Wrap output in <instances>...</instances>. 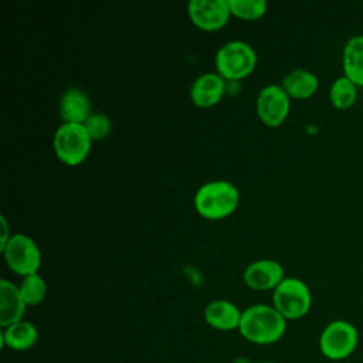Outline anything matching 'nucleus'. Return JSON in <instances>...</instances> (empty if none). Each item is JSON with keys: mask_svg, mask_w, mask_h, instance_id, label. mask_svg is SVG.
Masks as SVG:
<instances>
[{"mask_svg": "<svg viewBox=\"0 0 363 363\" xmlns=\"http://www.w3.org/2000/svg\"><path fill=\"white\" fill-rule=\"evenodd\" d=\"M187 14L193 26L203 31H217L231 17L228 0H191L187 4Z\"/></svg>", "mask_w": 363, "mask_h": 363, "instance_id": "1a4fd4ad", "label": "nucleus"}, {"mask_svg": "<svg viewBox=\"0 0 363 363\" xmlns=\"http://www.w3.org/2000/svg\"><path fill=\"white\" fill-rule=\"evenodd\" d=\"M38 340V330L34 323L28 320H20L1 329L0 343L1 347H9L16 352H24L31 349Z\"/></svg>", "mask_w": 363, "mask_h": 363, "instance_id": "2eb2a0df", "label": "nucleus"}, {"mask_svg": "<svg viewBox=\"0 0 363 363\" xmlns=\"http://www.w3.org/2000/svg\"><path fill=\"white\" fill-rule=\"evenodd\" d=\"M281 86L291 99H306L318 91L319 79L306 68H295L282 78Z\"/></svg>", "mask_w": 363, "mask_h": 363, "instance_id": "f3484780", "label": "nucleus"}, {"mask_svg": "<svg viewBox=\"0 0 363 363\" xmlns=\"http://www.w3.org/2000/svg\"><path fill=\"white\" fill-rule=\"evenodd\" d=\"M272 306L286 320H298L309 313L312 308V292L302 279L285 277L272 291Z\"/></svg>", "mask_w": 363, "mask_h": 363, "instance_id": "20e7f679", "label": "nucleus"}, {"mask_svg": "<svg viewBox=\"0 0 363 363\" xmlns=\"http://www.w3.org/2000/svg\"><path fill=\"white\" fill-rule=\"evenodd\" d=\"M228 6L231 16L247 21L261 18L268 7L265 0H228Z\"/></svg>", "mask_w": 363, "mask_h": 363, "instance_id": "aec40b11", "label": "nucleus"}, {"mask_svg": "<svg viewBox=\"0 0 363 363\" xmlns=\"http://www.w3.org/2000/svg\"><path fill=\"white\" fill-rule=\"evenodd\" d=\"M257 115L268 128L281 126L291 109V98L281 85L271 84L264 86L257 96Z\"/></svg>", "mask_w": 363, "mask_h": 363, "instance_id": "6e6552de", "label": "nucleus"}, {"mask_svg": "<svg viewBox=\"0 0 363 363\" xmlns=\"http://www.w3.org/2000/svg\"><path fill=\"white\" fill-rule=\"evenodd\" d=\"M242 278L254 291H274L285 278V271L275 259H257L244 269Z\"/></svg>", "mask_w": 363, "mask_h": 363, "instance_id": "9d476101", "label": "nucleus"}, {"mask_svg": "<svg viewBox=\"0 0 363 363\" xmlns=\"http://www.w3.org/2000/svg\"><path fill=\"white\" fill-rule=\"evenodd\" d=\"M85 129L88 130L92 142L101 140L111 133V121L104 113H91V116L84 123Z\"/></svg>", "mask_w": 363, "mask_h": 363, "instance_id": "412c9836", "label": "nucleus"}, {"mask_svg": "<svg viewBox=\"0 0 363 363\" xmlns=\"http://www.w3.org/2000/svg\"><path fill=\"white\" fill-rule=\"evenodd\" d=\"M7 267L20 277L38 274L41 265V251L37 242L26 234H13L1 250Z\"/></svg>", "mask_w": 363, "mask_h": 363, "instance_id": "0eeeda50", "label": "nucleus"}, {"mask_svg": "<svg viewBox=\"0 0 363 363\" xmlns=\"http://www.w3.org/2000/svg\"><path fill=\"white\" fill-rule=\"evenodd\" d=\"M318 345L322 356L328 360H346L359 346V330L346 319H335L322 329Z\"/></svg>", "mask_w": 363, "mask_h": 363, "instance_id": "7ed1b4c3", "label": "nucleus"}, {"mask_svg": "<svg viewBox=\"0 0 363 363\" xmlns=\"http://www.w3.org/2000/svg\"><path fill=\"white\" fill-rule=\"evenodd\" d=\"M225 79L217 72L200 75L190 88V99L197 108H211L224 96Z\"/></svg>", "mask_w": 363, "mask_h": 363, "instance_id": "9b49d317", "label": "nucleus"}, {"mask_svg": "<svg viewBox=\"0 0 363 363\" xmlns=\"http://www.w3.org/2000/svg\"><path fill=\"white\" fill-rule=\"evenodd\" d=\"M18 289L27 306L40 305L47 295V284L38 274L24 277L18 285Z\"/></svg>", "mask_w": 363, "mask_h": 363, "instance_id": "6ab92c4d", "label": "nucleus"}, {"mask_svg": "<svg viewBox=\"0 0 363 363\" xmlns=\"http://www.w3.org/2000/svg\"><path fill=\"white\" fill-rule=\"evenodd\" d=\"M343 75L357 86H363V34L349 37L342 50Z\"/></svg>", "mask_w": 363, "mask_h": 363, "instance_id": "dca6fc26", "label": "nucleus"}, {"mask_svg": "<svg viewBox=\"0 0 363 363\" xmlns=\"http://www.w3.org/2000/svg\"><path fill=\"white\" fill-rule=\"evenodd\" d=\"M238 332L250 343L272 345L284 337L286 319L272 305H252L242 311Z\"/></svg>", "mask_w": 363, "mask_h": 363, "instance_id": "f257e3e1", "label": "nucleus"}, {"mask_svg": "<svg viewBox=\"0 0 363 363\" xmlns=\"http://www.w3.org/2000/svg\"><path fill=\"white\" fill-rule=\"evenodd\" d=\"M257 65V52L245 41H228L216 54L217 74L227 81H238L248 77Z\"/></svg>", "mask_w": 363, "mask_h": 363, "instance_id": "39448f33", "label": "nucleus"}, {"mask_svg": "<svg viewBox=\"0 0 363 363\" xmlns=\"http://www.w3.org/2000/svg\"><path fill=\"white\" fill-rule=\"evenodd\" d=\"M359 96V86L347 77H337L329 88L330 104L337 109H349L353 106Z\"/></svg>", "mask_w": 363, "mask_h": 363, "instance_id": "a211bd4d", "label": "nucleus"}, {"mask_svg": "<svg viewBox=\"0 0 363 363\" xmlns=\"http://www.w3.org/2000/svg\"><path fill=\"white\" fill-rule=\"evenodd\" d=\"M242 311L227 299H216L211 301L206 309H204V320L206 323L216 329L223 332L235 330L240 328Z\"/></svg>", "mask_w": 363, "mask_h": 363, "instance_id": "f8f14e48", "label": "nucleus"}, {"mask_svg": "<svg viewBox=\"0 0 363 363\" xmlns=\"http://www.w3.org/2000/svg\"><path fill=\"white\" fill-rule=\"evenodd\" d=\"M92 139L84 125L61 123L52 138L57 157L67 166L81 164L91 152Z\"/></svg>", "mask_w": 363, "mask_h": 363, "instance_id": "423d86ee", "label": "nucleus"}, {"mask_svg": "<svg viewBox=\"0 0 363 363\" xmlns=\"http://www.w3.org/2000/svg\"><path fill=\"white\" fill-rule=\"evenodd\" d=\"M60 116L62 123L84 125L91 116V104L86 94L78 88L67 89L60 101Z\"/></svg>", "mask_w": 363, "mask_h": 363, "instance_id": "4468645a", "label": "nucleus"}, {"mask_svg": "<svg viewBox=\"0 0 363 363\" xmlns=\"http://www.w3.org/2000/svg\"><path fill=\"white\" fill-rule=\"evenodd\" d=\"M258 363H275V362H258Z\"/></svg>", "mask_w": 363, "mask_h": 363, "instance_id": "5701e85b", "label": "nucleus"}, {"mask_svg": "<svg viewBox=\"0 0 363 363\" xmlns=\"http://www.w3.org/2000/svg\"><path fill=\"white\" fill-rule=\"evenodd\" d=\"M238 204L240 191L227 180L208 182L194 194V208L206 220H223L231 216Z\"/></svg>", "mask_w": 363, "mask_h": 363, "instance_id": "f03ea898", "label": "nucleus"}, {"mask_svg": "<svg viewBox=\"0 0 363 363\" xmlns=\"http://www.w3.org/2000/svg\"><path fill=\"white\" fill-rule=\"evenodd\" d=\"M0 220H1V237H0V251H1L6 247V244L9 242L11 235L9 234V223H7L6 217L1 216Z\"/></svg>", "mask_w": 363, "mask_h": 363, "instance_id": "4be33fe9", "label": "nucleus"}, {"mask_svg": "<svg viewBox=\"0 0 363 363\" xmlns=\"http://www.w3.org/2000/svg\"><path fill=\"white\" fill-rule=\"evenodd\" d=\"M27 305L20 294L18 285L7 279L0 281V326L7 328L23 320Z\"/></svg>", "mask_w": 363, "mask_h": 363, "instance_id": "ddd939ff", "label": "nucleus"}]
</instances>
